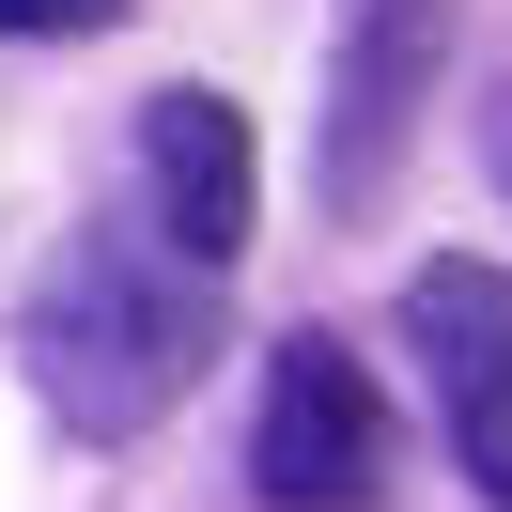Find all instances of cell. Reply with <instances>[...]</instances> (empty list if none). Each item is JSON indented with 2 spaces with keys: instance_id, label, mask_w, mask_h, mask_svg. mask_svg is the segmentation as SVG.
<instances>
[{
  "instance_id": "cell-4",
  "label": "cell",
  "mask_w": 512,
  "mask_h": 512,
  "mask_svg": "<svg viewBox=\"0 0 512 512\" xmlns=\"http://www.w3.org/2000/svg\"><path fill=\"white\" fill-rule=\"evenodd\" d=\"M435 63H450V0H373V16L342 32V78H326V202H342V218H373V202H388Z\"/></svg>"
},
{
  "instance_id": "cell-1",
  "label": "cell",
  "mask_w": 512,
  "mask_h": 512,
  "mask_svg": "<svg viewBox=\"0 0 512 512\" xmlns=\"http://www.w3.org/2000/svg\"><path fill=\"white\" fill-rule=\"evenodd\" d=\"M16 357H32V388H47L63 435H156V419L202 388V357H218V264L78 233L63 280H47L32 326H16Z\"/></svg>"
},
{
  "instance_id": "cell-5",
  "label": "cell",
  "mask_w": 512,
  "mask_h": 512,
  "mask_svg": "<svg viewBox=\"0 0 512 512\" xmlns=\"http://www.w3.org/2000/svg\"><path fill=\"white\" fill-rule=\"evenodd\" d=\"M140 187H156V249L171 264H233L264 218V171H249V109L202 94V78H171L156 109H140Z\"/></svg>"
},
{
  "instance_id": "cell-2",
  "label": "cell",
  "mask_w": 512,
  "mask_h": 512,
  "mask_svg": "<svg viewBox=\"0 0 512 512\" xmlns=\"http://www.w3.org/2000/svg\"><path fill=\"white\" fill-rule=\"evenodd\" d=\"M249 481H264L280 512H373V497H388V419H373V373H357L326 326H295V342L264 357Z\"/></svg>"
},
{
  "instance_id": "cell-6",
  "label": "cell",
  "mask_w": 512,
  "mask_h": 512,
  "mask_svg": "<svg viewBox=\"0 0 512 512\" xmlns=\"http://www.w3.org/2000/svg\"><path fill=\"white\" fill-rule=\"evenodd\" d=\"M109 16H125V0H0V32H16V47H63V32H109Z\"/></svg>"
},
{
  "instance_id": "cell-3",
  "label": "cell",
  "mask_w": 512,
  "mask_h": 512,
  "mask_svg": "<svg viewBox=\"0 0 512 512\" xmlns=\"http://www.w3.org/2000/svg\"><path fill=\"white\" fill-rule=\"evenodd\" d=\"M404 342H419V373H435V419H450V450H466V481L481 497H512V280L497 264H419L404 280Z\"/></svg>"
},
{
  "instance_id": "cell-7",
  "label": "cell",
  "mask_w": 512,
  "mask_h": 512,
  "mask_svg": "<svg viewBox=\"0 0 512 512\" xmlns=\"http://www.w3.org/2000/svg\"><path fill=\"white\" fill-rule=\"evenodd\" d=\"M481 156H497V202H512V78L481 94Z\"/></svg>"
}]
</instances>
